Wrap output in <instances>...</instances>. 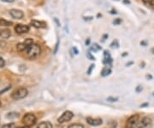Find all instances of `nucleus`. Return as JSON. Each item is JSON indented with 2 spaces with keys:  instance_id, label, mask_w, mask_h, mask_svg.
Wrapping results in <instances>:
<instances>
[{
  "instance_id": "f257e3e1",
  "label": "nucleus",
  "mask_w": 154,
  "mask_h": 128,
  "mask_svg": "<svg viewBox=\"0 0 154 128\" xmlns=\"http://www.w3.org/2000/svg\"><path fill=\"white\" fill-rule=\"evenodd\" d=\"M40 47L37 44H32L31 46H29L27 49H26V54L27 57L30 59H34L37 57L40 56Z\"/></svg>"
},
{
  "instance_id": "f03ea898",
  "label": "nucleus",
  "mask_w": 154,
  "mask_h": 128,
  "mask_svg": "<svg viewBox=\"0 0 154 128\" xmlns=\"http://www.w3.org/2000/svg\"><path fill=\"white\" fill-rule=\"evenodd\" d=\"M27 94H28V91L26 88H19L12 92L11 97L14 100H21V99L25 98L27 96Z\"/></svg>"
},
{
  "instance_id": "7ed1b4c3",
  "label": "nucleus",
  "mask_w": 154,
  "mask_h": 128,
  "mask_svg": "<svg viewBox=\"0 0 154 128\" xmlns=\"http://www.w3.org/2000/svg\"><path fill=\"white\" fill-rule=\"evenodd\" d=\"M22 122L25 125V127H31L36 123V117L33 114H27L24 115L22 119Z\"/></svg>"
},
{
  "instance_id": "20e7f679",
  "label": "nucleus",
  "mask_w": 154,
  "mask_h": 128,
  "mask_svg": "<svg viewBox=\"0 0 154 128\" xmlns=\"http://www.w3.org/2000/svg\"><path fill=\"white\" fill-rule=\"evenodd\" d=\"M139 124V115L134 114L132 115L126 123V127L127 128H135Z\"/></svg>"
},
{
  "instance_id": "39448f33",
  "label": "nucleus",
  "mask_w": 154,
  "mask_h": 128,
  "mask_svg": "<svg viewBox=\"0 0 154 128\" xmlns=\"http://www.w3.org/2000/svg\"><path fill=\"white\" fill-rule=\"evenodd\" d=\"M73 116H74V114H73L72 112H70V111H66V112H64V113L60 116V118H58L57 121H58V123H60V124L65 123V122L70 121V120L73 118Z\"/></svg>"
},
{
  "instance_id": "423d86ee",
  "label": "nucleus",
  "mask_w": 154,
  "mask_h": 128,
  "mask_svg": "<svg viewBox=\"0 0 154 128\" xmlns=\"http://www.w3.org/2000/svg\"><path fill=\"white\" fill-rule=\"evenodd\" d=\"M153 126V121L151 118L149 117H145L143 118L138 124V128H151Z\"/></svg>"
},
{
  "instance_id": "0eeeda50",
  "label": "nucleus",
  "mask_w": 154,
  "mask_h": 128,
  "mask_svg": "<svg viewBox=\"0 0 154 128\" xmlns=\"http://www.w3.org/2000/svg\"><path fill=\"white\" fill-rule=\"evenodd\" d=\"M15 31L17 34H26L29 31V27L24 24H16L15 26Z\"/></svg>"
},
{
  "instance_id": "6e6552de",
  "label": "nucleus",
  "mask_w": 154,
  "mask_h": 128,
  "mask_svg": "<svg viewBox=\"0 0 154 128\" xmlns=\"http://www.w3.org/2000/svg\"><path fill=\"white\" fill-rule=\"evenodd\" d=\"M10 16L15 18V19H22L24 16L23 12L20 10H16V9H13L10 11Z\"/></svg>"
},
{
  "instance_id": "1a4fd4ad",
  "label": "nucleus",
  "mask_w": 154,
  "mask_h": 128,
  "mask_svg": "<svg viewBox=\"0 0 154 128\" xmlns=\"http://www.w3.org/2000/svg\"><path fill=\"white\" fill-rule=\"evenodd\" d=\"M87 121L89 125L91 126H93V127H98V126H100L102 124V120L101 119H93V118H91V117H88L87 119Z\"/></svg>"
},
{
  "instance_id": "9d476101",
  "label": "nucleus",
  "mask_w": 154,
  "mask_h": 128,
  "mask_svg": "<svg viewBox=\"0 0 154 128\" xmlns=\"http://www.w3.org/2000/svg\"><path fill=\"white\" fill-rule=\"evenodd\" d=\"M31 24L36 28H44L46 27V23L45 22H40V21H37V20H32Z\"/></svg>"
},
{
  "instance_id": "9b49d317",
  "label": "nucleus",
  "mask_w": 154,
  "mask_h": 128,
  "mask_svg": "<svg viewBox=\"0 0 154 128\" xmlns=\"http://www.w3.org/2000/svg\"><path fill=\"white\" fill-rule=\"evenodd\" d=\"M11 35V33H10V29H1L0 30V37L3 38V39H8L10 38Z\"/></svg>"
},
{
  "instance_id": "f8f14e48",
  "label": "nucleus",
  "mask_w": 154,
  "mask_h": 128,
  "mask_svg": "<svg viewBox=\"0 0 154 128\" xmlns=\"http://www.w3.org/2000/svg\"><path fill=\"white\" fill-rule=\"evenodd\" d=\"M110 73H111V69L109 66H105L102 70V72H101V76L102 77H106V76H109Z\"/></svg>"
},
{
  "instance_id": "ddd939ff",
  "label": "nucleus",
  "mask_w": 154,
  "mask_h": 128,
  "mask_svg": "<svg viewBox=\"0 0 154 128\" xmlns=\"http://www.w3.org/2000/svg\"><path fill=\"white\" fill-rule=\"evenodd\" d=\"M37 128H52V125L49 121H44V122L40 123V125L38 126Z\"/></svg>"
},
{
  "instance_id": "4468645a",
  "label": "nucleus",
  "mask_w": 154,
  "mask_h": 128,
  "mask_svg": "<svg viewBox=\"0 0 154 128\" xmlns=\"http://www.w3.org/2000/svg\"><path fill=\"white\" fill-rule=\"evenodd\" d=\"M144 4L150 8V9H154V0H142Z\"/></svg>"
},
{
  "instance_id": "2eb2a0df",
  "label": "nucleus",
  "mask_w": 154,
  "mask_h": 128,
  "mask_svg": "<svg viewBox=\"0 0 154 128\" xmlns=\"http://www.w3.org/2000/svg\"><path fill=\"white\" fill-rule=\"evenodd\" d=\"M13 25L12 22H10V21H7L3 18H1L0 19V26H5V27H9V26Z\"/></svg>"
},
{
  "instance_id": "dca6fc26",
  "label": "nucleus",
  "mask_w": 154,
  "mask_h": 128,
  "mask_svg": "<svg viewBox=\"0 0 154 128\" xmlns=\"http://www.w3.org/2000/svg\"><path fill=\"white\" fill-rule=\"evenodd\" d=\"M16 48H17V50L19 52H22L26 50L27 48V47L26 46L24 42H22V43H18L17 46H16Z\"/></svg>"
},
{
  "instance_id": "f3484780",
  "label": "nucleus",
  "mask_w": 154,
  "mask_h": 128,
  "mask_svg": "<svg viewBox=\"0 0 154 128\" xmlns=\"http://www.w3.org/2000/svg\"><path fill=\"white\" fill-rule=\"evenodd\" d=\"M100 49H101V47L99 46L98 44H94V45H93V47H91V50H93V51L94 52L99 51V50H100Z\"/></svg>"
},
{
  "instance_id": "a211bd4d",
  "label": "nucleus",
  "mask_w": 154,
  "mask_h": 128,
  "mask_svg": "<svg viewBox=\"0 0 154 128\" xmlns=\"http://www.w3.org/2000/svg\"><path fill=\"white\" fill-rule=\"evenodd\" d=\"M111 62H112L111 58H104V61H103V63H104V65H110Z\"/></svg>"
},
{
  "instance_id": "6ab92c4d",
  "label": "nucleus",
  "mask_w": 154,
  "mask_h": 128,
  "mask_svg": "<svg viewBox=\"0 0 154 128\" xmlns=\"http://www.w3.org/2000/svg\"><path fill=\"white\" fill-rule=\"evenodd\" d=\"M68 128H84V127L81 124H72V125L69 126Z\"/></svg>"
},
{
  "instance_id": "aec40b11",
  "label": "nucleus",
  "mask_w": 154,
  "mask_h": 128,
  "mask_svg": "<svg viewBox=\"0 0 154 128\" xmlns=\"http://www.w3.org/2000/svg\"><path fill=\"white\" fill-rule=\"evenodd\" d=\"M2 128H16V125H15L14 123H10V124H7V125L3 126Z\"/></svg>"
},
{
  "instance_id": "412c9836",
  "label": "nucleus",
  "mask_w": 154,
  "mask_h": 128,
  "mask_svg": "<svg viewBox=\"0 0 154 128\" xmlns=\"http://www.w3.org/2000/svg\"><path fill=\"white\" fill-rule=\"evenodd\" d=\"M4 65H5V61H4V59H3L2 57H0V68L3 67Z\"/></svg>"
},
{
  "instance_id": "4be33fe9",
  "label": "nucleus",
  "mask_w": 154,
  "mask_h": 128,
  "mask_svg": "<svg viewBox=\"0 0 154 128\" xmlns=\"http://www.w3.org/2000/svg\"><path fill=\"white\" fill-rule=\"evenodd\" d=\"M87 58H89L91 60H94L95 58H94V57L91 54V52H87Z\"/></svg>"
},
{
  "instance_id": "5701e85b",
  "label": "nucleus",
  "mask_w": 154,
  "mask_h": 128,
  "mask_svg": "<svg viewBox=\"0 0 154 128\" xmlns=\"http://www.w3.org/2000/svg\"><path fill=\"white\" fill-rule=\"evenodd\" d=\"M120 23H122V20H121L120 18H117V20H115V21L113 22V23H114L115 25H117V24H119Z\"/></svg>"
},
{
  "instance_id": "b1692460",
  "label": "nucleus",
  "mask_w": 154,
  "mask_h": 128,
  "mask_svg": "<svg viewBox=\"0 0 154 128\" xmlns=\"http://www.w3.org/2000/svg\"><path fill=\"white\" fill-rule=\"evenodd\" d=\"M93 67H94V65H90V68H89L88 71H87V74H91V72H92V70H93Z\"/></svg>"
},
{
  "instance_id": "393cba45",
  "label": "nucleus",
  "mask_w": 154,
  "mask_h": 128,
  "mask_svg": "<svg viewBox=\"0 0 154 128\" xmlns=\"http://www.w3.org/2000/svg\"><path fill=\"white\" fill-rule=\"evenodd\" d=\"M104 58H110V55L109 52L104 51Z\"/></svg>"
},
{
  "instance_id": "a878e982",
  "label": "nucleus",
  "mask_w": 154,
  "mask_h": 128,
  "mask_svg": "<svg viewBox=\"0 0 154 128\" xmlns=\"http://www.w3.org/2000/svg\"><path fill=\"white\" fill-rule=\"evenodd\" d=\"M107 100H108V101H110V100H112L111 102H116V101L117 100V98H115V99H114V98H111V97H109V98H108Z\"/></svg>"
},
{
  "instance_id": "bb28decb",
  "label": "nucleus",
  "mask_w": 154,
  "mask_h": 128,
  "mask_svg": "<svg viewBox=\"0 0 154 128\" xmlns=\"http://www.w3.org/2000/svg\"><path fill=\"white\" fill-rule=\"evenodd\" d=\"M3 1H4V2H8V3H12V2H14L15 0H3Z\"/></svg>"
},
{
  "instance_id": "cd10ccee",
  "label": "nucleus",
  "mask_w": 154,
  "mask_h": 128,
  "mask_svg": "<svg viewBox=\"0 0 154 128\" xmlns=\"http://www.w3.org/2000/svg\"><path fill=\"white\" fill-rule=\"evenodd\" d=\"M89 43H90V40L88 39L87 41H86V45L87 46V45H89Z\"/></svg>"
},
{
  "instance_id": "c85d7f7f",
  "label": "nucleus",
  "mask_w": 154,
  "mask_h": 128,
  "mask_svg": "<svg viewBox=\"0 0 154 128\" xmlns=\"http://www.w3.org/2000/svg\"><path fill=\"white\" fill-rule=\"evenodd\" d=\"M73 50H75V52H76L75 53H76V54H78V50H77L76 47H74V48H73Z\"/></svg>"
},
{
  "instance_id": "c756f323",
  "label": "nucleus",
  "mask_w": 154,
  "mask_h": 128,
  "mask_svg": "<svg viewBox=\"0 0 154 128\" xmlns=\"http://www.w3.org/2000/svg\"><path fill=\"white\" fill-rule=\"evenodd\" d=\"M123 2H124V3H130V2H129V1H128V0H124V1H123Z\"/></svg>"
},
{
  "instance_id": "7c9ffc66",
  "label": "nucleus",
  "mask_w": 154,
  "mask_h": 128,
  "mask_svg": "<svg viewBox=\"0 0 154 128\" xmlns=\"http://www.w3.org/2000/svg\"><path fill=\"white\" fill-rule=\"evenodd\" d=\"M141 89H142V88H138V89H136V90H137V91H138V92H139V91H140V90H141Z\"/></svg>"
},
{
  "instance_id": "2f4dec72",
  "label": "nucleus",
  "mask_w": 154,
  "mask_h": 128,
  "mask_svg": "<svg viewBox=\"0 0 154 128\" xmlns=\"http://www.w3.org/2000/svg\"><path fill=\"white\" fill-rule=\"evenodd\" d=\"M16 128H30V127H16Z\"/></svg>"
},
{
  "instance_id": "473e14b6",
  "label": "nucleus",
  "mask_w": 154,
  "mask_h": 128,
  "mask_svg": "<svg viewBox=\"0 0 154 128\" xmlns=\"http://www.w3.org/2000/svg\"><path fill=\"white\" fill-rule=\"evenodd\" d=\"M152 52H153V53L154 54V48H153V49H152Z\"/></svg>"
}]
</instances>
